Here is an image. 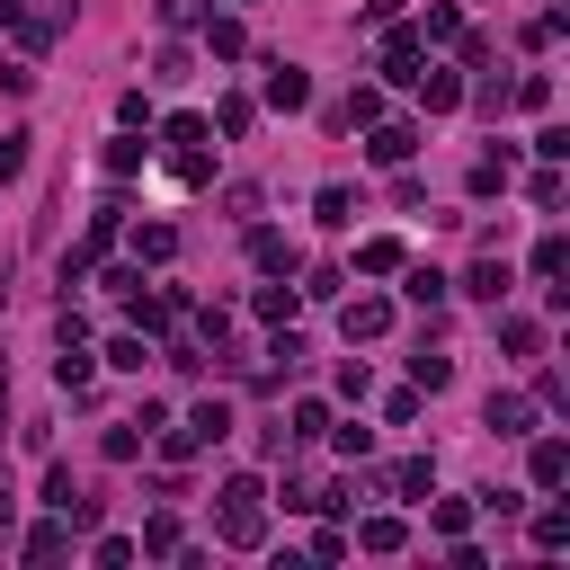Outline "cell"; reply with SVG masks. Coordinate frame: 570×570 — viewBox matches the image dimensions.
I'll return each instance as SVG.
<instances>
[{
	"mask_svg": "<svg viewBox=\"0 0 570 570\" xmlns=\"http://www.w3.org/2000/svg\"><path fill=\"white\" fill-rule=\"evenodd\" d=\"M214 499H223V543H232V552H258V543H267V490H258L249 472H232Z\"/></svg>",
	"mask_w": 570,
	"mask_h": 570,
	"instance_id": "6da1fadb",
	"label": "cell"
},
{
	"mask_svg": "<svg viewBox=\"0 0 570 570\" xmlns=\"http://www.w3.org/2000/svg\"><path fill=\"white\" fill-rule=\"evenodd\" d=\"M392 36H383V80L392 89H419V71H428V45H419V27H401V18H383Z\"/></svg>",
	"mask_w": 570,
	"mask_h": 570,
	"instance_id": "7a4b0ae2",
	"label": "cell"
},
{
	"mask_svg": "<svg viewBox=\"0 0 570 570\" xmlns=\"http://www.w3.org/2000/svg\"><path fill=\"white\" fill-rule=\"evenodd\" d=\"M508 285H517V267L490 249V258H472V267H463V285H454V294H472V303H508Z\"/></svg>",
	"mask_w": 570,
	"mask_h": 570,
	"instance_id": "3957f363",
	"label": "cell"
},
{
	"mask_svg": "<svg viewBox=\"0 0 570 570\" xmlns=\"http://www.w3.org/2000/svg\"><path fill=\"white\" fill-rule=\"evenodd\" d=\"M71 534H80V525L53 508L45 525H27V534H18V561H62V552H71Z\"/></svg>",
	"mask_w": 570,
	"mask_h": 570,
	"instance_id": "277c9868",
	"label": "cell"
},
{
	"mask_svg": "<svg viewBox=\"0 0 570 570\" xmlns=\"http://www.w3.org/2000/svg\"><path fill=\"white\" fill-rule=\"evenodd\" d=\"M258 98H267V107H285V116H294V107H312V80H303V71H294V62H285V53H276V62H267V80H258Z\"/></svg>",
	"mask_w": 570,
	"mask_h": 570,
	"instance_id": "5b68a950",
	"label": "cell"
},
{
	"mask_svg": "<svg viewBox=\"0 0 570 570\" xmlns=\"http://www.w3.org/2000/svg\"><path fill=\"white\" fill-rule=\"evenodd\" d=\"M392 276H401V294H410V303H419V312H436V303H445V294H454V276H445V267H410V258H401V267H392Z\"/></svg>",
	"mask_w": 570,
	"mask_h": 570,
	"instance_id": "8992f818",
	"label": "cell"
},
{
	"mask_svg": "<svg viewBox=\"0 0 570 570\" xmlns=\"http://www.w3.org/2000/svg\"><path fill=\"white\" fill-rule=\"evenodd\" d=\"M365 151H374V169H401V160L419 151V125H383V116H374V142H365Z\"/></svg>",
	"mask_w": 570,
	"mask_h": 570,
	"instance_id": "52a82bcc",
	"label": "cell"
},
{
	"mask_svg": "<svg viewBox=\"0 0 570 570\" xmlns=\"http://www.w3.org/2000/svg\"><path fill=\"white\" fill-rule=\"evenodd\" d=\"M481 419H490V436H534V428H525V419H534V401H525V392H490V410H481Z\"/></svg>",
	"mask_w": 570,
	"mask_h": 570,
	"instance_id": "ba28073f",
	"label": "cell"
},
{
	"mask_svg": "<svg viewBox=\"0 0 570 570\" xmlns=\"http://www.w3.org/2000/svg\"><path fill=\"white\" fill-rule=\"evenodd\" d=\"M525 472H534V490H561V481H570V445H561V436H534Z\"/></svg>",
	"mask_w": 570,
	"mask_h": 570,
	"instance_id": "9c48e42d",
	"label": "cell"
},
{
	"mask_svg": "<svg viewBox=\"0 0 570 570\" xmlns=\"http://www.w3.org/2000/svg\"><path fill=\"white\" fill-rule=\"evenodd\" d=\"M419 107H428V116L463 107V71H436V62H428V71H419Z\"/></svg>",
	"mask_w": 570,
	"mask_h": 570,
	"instance_id": "30bf717a",
	"label": "cell"
},
{
	"mask_svg": "<svg viewBox=\"0 0 570 570\" xmlns=\"http://www.w3.org/2000/svg\"><path fill=\"white\" fill-rule=\"evenodd\" d=\"M142 160H151V142H142V134H134V125H125V134H116V142H107V151H98V169H107V178H134V169H142Z\"/></svg>",
	"mask_w": 570,
	"mask_h": 570,
	"instance_id": "8fae6325",
	"label": "cell"
},
{
	"mask_svg": "<svg viewBox=\"0 0 570 570\" xmlns=\"http://www.w3.org/2000/svg\"><path fill=\"white\" fill-rule=\"evenodd\" d=\"M508 169H517V151L499 142V151H481V160H472V178H463V187H472V196H508Z\"/></svg>",
	"mask_w": 570,
	"mask_h": 570,
	"instance_id": "7c38bea8",
	"label": "cell"
},
{
	"mask_svg": "<svg viewBox=\"0 0 570 570\" xmlns=\"http://www.w3.org/2000/svg\"><path fill=\"white\" fill-rule=\"evenodd\" d=\"M338 321H347V338H383V330H392V303H383V294H356Z\"/></svg>",
	"mask_w": 570,
	"mask_h": 570,
	"instance_id": "4fadbf2b",
	"label": "cell"
},
{
	"mask_svg": "<svg viewBox=\"0 0 570 570\" xmlns=\"http://www.w3.org/2000/svg\"><path fill=\"white\" fill-rule=\"evenodd\" d=\"M187 436H196V454L223 445V436H232V401H196V410H187Z\"/></svg>",
	"mask_w": 570,
	"mask_h": 570,
	"instance_id": "5bb4252c",
	"label": "cell"
},
{
	"mask_svg": "<svg viewBox=\"0 0 570 570\" xmlns=\"http://www.w3.org/2000/svg\"><path fill=\"white\" fill-rule=\"evenodd\" d=\"M205 53H214V62H240V53H249V27H240V18H205Z\"/></svg>",
	"mask_w": 570,
	"mask_h": 570,
	"instance_id": "9a60e30c",
	"label": "cell"
},
{
	"mask_svg": "<svg viewBox=\"0 0 570 570\" xmlns=\"http://www.w3.org/2000/svg\"><path fill=\"white\" fill-rule=\"evenodd\" d=\"M134 258H142V267H169V258H178V232H169V223H134Z\"/></svg>",
	"mask_w": 570,
	"mask_h": 570,
	"instance_id": "2e32d148",
	"label": "cell"
},
{
	"mask_svg": "<svg viewBox=\"0 0 570 570\" xmlns=\"http://www.w3.org/2000/svg\"><path fill=\"white\" fill-rule=\"evenodd\" d=\"M401 258H410V249H401L392 232H374V240H356V276H392Z\"/></svg>",
	"mask_w": 570,
	"mask_h": 570,
	"instance_id": "e0dca14e",
	"label": "cell"
},
{
	"mask_svg": "<svg viewBox=\"0 0 570 570\" xmlns=\"http://www.w3.org/2000/svg\"><path fill=\"white\" fill-rule=\"evenodd\" d=\"M463 36V9L454 0H428V18H419V45H454Z\"/></svg>",
	"mask_w": 570,
	"mask_h": 570,
	"instance_id": "ac0fdd59",
	"label": "cell"
},
{
	"mask_svg": "<svg viewBox=\"0 0 570 570\" xmlns=\"http://www.w3.org/2000/svg\"><path fill=\"white\" fill-rule=\"evenodd\" d=\"M312 223H321V232H347V223H356V196H347V187H321V196H312Z\"/></svg>",
	"mask_w": 570,
	"mask_h": 570,
	"instance_id": "d6986e66",
	"label": "cell"
},
{
	"mask_svg": "<svg viewBox=\"0 0 570 570\" xmlns=\"http://www.w3.org/2000/svg\"><path fill=\"white\" fill-rule=\"evenodd\" d=\"M249 258H258L267 276H294V240H285V232H249Z\"/></svg>",
	"mask_w": 570,
	"mask_h": 570,
	"instance_id": "ffe728a7",
	"label": "cell"
},
{
	"mask_svg": "<svg viewBox=\"0 0 570 570\" xmlns=\"http://www.w3.org/2000/svg\"><path fill=\"white\" fill-rule=\"evenodd\" d=\"M249 321L285 330V321H294V285H258V294H249Z\"/></svg>",
	"mask_w": 570,
	"mask_h": 570,
	"instance_id": "44dd1931",
	"label": "cell"
},
{
	"mask_svg": "<svg viewBox=\"0 0 570 570\" xmlns=\"http://www.w3.org/2000/svg\"><path fill=\"white\" fill-rule=\"evenodd\" d=\"M205 134H214V125H205V116H196V107H178V116H169V125H160V142H169V151H196V142H205Z\"/></svg>",
	"mask_w": 570,
	"mask_h": 570,
	"instance_id": "7402d4cb",
	"label": "cell"
},
{
	"mask_svg": "<svg viewBox=\"0 0 570 570\" xmlns=\"http://www.w3.org/2000/svg\"><path fill=\"white\" fill-rule=\"evenodd\" d=\"M525 267H534V285H552V276H561V267H570V240H561V232H543V240H534V258H525Z\"/></svg>",
	"mask_w": 570,
	"mask_h": 570,
	"instance_id": "603a6c76",
	"label": "cell"
},
{
	"mask_svg": "<svg viewBox=\"0 0 570 570\" xmlns=\"http://www.w3.org/2000/svg\"><path fill=\"white\" fill-rule=\"evenodd\" d=\"M392 490H401V499H428V490H436V463H428V454L392 463Z\"/></svg>",
	"mask_w": 570,
	"mask_h": 570,
	"instance_id": "cb8c5ba5",
	"label": "cell"
},
{
	"mask_svg": "<svg viewBox=\"0 0 570 570\" xmlns=\"http://www.w3.org/2000/svg\"><path fill=\"white\" fill-rule=\"evenodd\" d=\"M356 543H365V552H401V543H410V525H401V517H365V525H356Z\"/></svg>",
	"mask_w": 570,
	"mask_h": 570,
	"instance_id": "d4e9b609",
	"label": "cell"
},
{
	"mask_svg": "<svg viewBox=\"0 0 570 570\" xmlns=\"http://www.w3.org/2000/svg\"><path fill=\"white\" fill-rule=\"evenodd\" d=\"M53 383H62V392H80V383H89V347H80V338H62V356H53Z\"/></svg>",
	"mask_w": 570,
	"mask_h": 570,
	"instance_id": "484cf974",
	"label": "cell"
},
{
	"mask_svg": "<svg viewBox=\"0 0 570 570\" xmlns=\"http://www.w3.org/2000/svg\"><path fill=\"white\" fill-rule=\"evenodd\" d=\"M410 383H419V392H445V383H454V356H428V347H419V356H410Z\"/></svg>",
	"mask_w": 570,
	"mask_h": 570,
	"instance_id": "4316f807",
	"label": "cell"
},
{
	"mask_svg": "<svg viewBox=\"0 0 570 570\" xmlns=\"http://www.w3.org/2000/svg\"><path fill=\"white\" fill-rule=\"evenodd\" d=\"M321 436H330L347 463H365V454H374V428H365V419H347V428H321Z\"/></svg>",
	"mask_w": 570,
	"mask_h": 570,
	"instance_id": "83f0119b",
	"label": "cell"
},
{
	"mask_svg": "<svg viewBox=\"0 0 570 570\" xmlns=\"http://www.w3.org/2000/svg\"><path fill=\"white\" fill-rule=\"evenodd\" d=\"M570 543V508H534V552H561Z\"/></svg>",
	"mask_w": 570,
	"mask_h": 570,
	"instance_id": "f1b7e54d",
	"label": "cell"
},
{
	"mask_svg": "<svg viewBox=\"0 0 570 570\" xmlns=\"http://www.w3.org/2000/svg\"><path fill=\"white\" fill-rule=\"evenodd\" d=\"M107 365H116V374H142V330H116V338H107Z\"/></svg>",
	"mask_w": 570,
	"mask_h": 570,
	"instance_id": "f546056e",
	"label": "cell"
},
{
	"mask_svg": "<svg viewBox=\"0 0 570 570\" xmlns=\"http://www.w3.org/2000/svg\"><path fill=\"white\" fill-rule=\"evenodd\" d=\"M525 196H534V205H543V214H552V205H561V160H543V169H534V178H525Z\"/></svg>",
	"mask_w": 570,
	"mask_h": 570,
	"instance_id": "4dcf8cb0",
	"label": "cell"
},
{
	"mask_svg": "<svg viewBox=\"0 0 570 570\" xmlns=\"http://www.w3.org/2000/svg\"><path fill=\"white\" fill-rule=\"evenodd\" d=\"M499 338H508V356H534V347H543V330H534V321H517V312L499 321Z\"/></svg>",
	"mask_w": 570,
	"mask_h": 570,
	"instance_id": "1f68e13d",
	"label": "cell"
},
{
	"mask_svg": "<svg viewBox=\"0 0 570 570\" xmlns=\"http://www.w3.org/2000/svg\"><path fill=\"white\" fill-rule=\"evenodd\" d=\"M134 552H178V517H151V525L134 534Z\"/></svg>",
	"mask_w": 570,
	"mask_h": 570,
	"instance_id": "d6a6232c",
	"label": "cell"
},
{
	"mask_svg": "<svg viewBox=\"0 0 570 570\" xmlns=\"http://www.w3.org/2000/svg\"><path fill=\"white\" fill-rule=\"evenodd\" d=\"M89 561H98V570H125V561H134V534H98Z\"/></svg>",
	"mask_w": 570,
	"mask_h": 570,
	"instance_id": "836d02e7",
	"label": "cell"
},
{
	"mask_svg": "<svg viewBox=\"0 0 570 570\" xmlns=\"http://www.w3.org/2000/svg\"><path fill=\"white\" fill-rule=\"evenodd\" d=\"M508 98H517V107H552V71H525Z\"/></svg>",
	"mask_w": 570,
	"mask_h": 570,
	"instance_id": "e575fe53",
	"label": "cell"
},
{
	"mask_svg": "<svg viewBox=\"0 0 570 570\" xmlns=\"http://www.w3.org/2000/svg\"><path fill=\"white\" fill-rule=\"evenodd\" d=\"M321 428H330V401L303 392V401H294V436H321Z\"/></svg>",
	"mask_w": 570,
	"mask_h": 570,
	"instance_id": "d590c367",
	"label": "cell"
},
{
	"mask_svg": "<svg viewBox=\"0 0 570 570\" xmlns=\"http://www.w3.org/2000/svg\"><path fill=\"white\" fill-rule=\"evenodd\" d=\"M436 534H472V499H436Z\"/></svg>",
	"mask_w": 570,
	"mask_h": 570,
	"instance_id": "8d00e7d4",
	"label": "cell"
},
{
	"mask_svg": "<svg viewBox=\"0 0 570 570\" xmlns=\"http://www.w3.org/2000/svg\"><path fill=\"white\" fill-rule=\"evenodd\" d=\"M374 116H383V89H374V80H365V89H356V98H347V125H374Z\"/></svg>",
	"mask_w": 570,
	"mask_h": 570,
	"instance_id": "74e56055",
	"label": "cell"
},
{
	"mask_svg": "<svg viewBox=\"0 0 570 570\" xmlns=\"http://www.w3.org/2000/svg\"><path fill=\"white\" fill-rule=\"evenodd\" d=\"M71 499H80V490H71V463H53V472H45V508H71Z\"/></svg>",
	"mask_w": 570,
	"mask_h": 570,
	"instance_id": "f35d334b",
	"label": "cell"
},
{
	"mask_svg": "<svg viewBox=\"0 0 570 570\" xmlns=\"http://www.w3.org/2000/svg\"><path fill=\"white\" fill-rule=\"evenodd\" d=\"M18 169H27V134H0V187H9Z\"/></svg>",
	"mask_w": 570,
	"mask_h": 570,
	"instance_id": "ab89813d",
	"label": "cell"
},
{
	"mask_svg": "<svg viewBox=\"0 0 570 570\" xmlns=\"http://www.w3.org/2000/svg\"><path fill=\"white\" fill-rule=\"evenodd\" d=\"M205 18V0H160V27H196Z\"/></svg>",
	"mask_w": 570,
	"mask_h": 570,
	"instance_id": "60d3db41",
	"label": "cell"
},
{
	"mask_svg": "<svg viewBox=\"0 0 570 570\" xmlns=\"http://www.w3.org/2000/svg\"><path fill=\"white\" fill-rule=\"evenodd\" d=\"M9 534H18V490L0 481V543H9Z\"/></svg>",
	"mask_w": 570,
	"mask_h": 570,
	"instance_id": "b9f144b4",
	"label": "cell"
},
{
	"mask_svg": "<svg viewBox=\"0 0 570 570\" xmlns=\"http://www.w3.org/2000/svg\"><path fill=\"white\" fill-rule=\"evenodd\" d=\"M0 419H9V356H0Z\"/></svg>",
	"mask_w": 570,
	"mask_h": 570,
	"instance_id": "7bdbcfd3",
	"label": "cell"
}]
</instances>
